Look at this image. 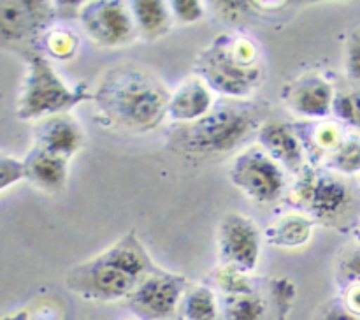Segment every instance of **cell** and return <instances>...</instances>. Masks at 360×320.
<instances>
[{"label":"cell","mask_w":360,"mask_h":320,"mask_svg":"<svg viewBox=\"0 0 360 320\" xmlns=\"http://www.w3.org/2000/svg\"><path fill=\"white\" fill-rule=\"evenodd\" d=\"M313 218L304 215H285L266 231V241L281 248H297L311 239Z\"/></svg>","instance_id":"obj_18"},{"label":"cell","mask_w":360,"mask_h":320,"mask_svg":"<svg viewBox=\"0 0 360 320\" xmlns=\"http://www.w3.org/2000/svg\"><path fill=\"white\" fill-rule=\"evenodd\" d=\"M56 16V6L39 0L0 2V37L23 41L42 35Z\"/></svg>","instance_id":"obj_11"},{"label":"cell","mask_w":360,"mask_h":320,"mask_svg":"<svg viewBox=\"0 0 360 320\" xmlns=\"http://www.w3.org/2000/svg\"><path fill=\"white\" fill-rule=\"evenodd\" d=\"M295 206L319 220H338L354 206V190L340 176L306 165L292 190Z\"/></svg>","instance_id":"obj_6"},{"label":"cell","mask_w":360,"mask_h":320,"mask_svg":"<svg viewBox=\"0 0 360 320\" xmlns=\"http://www.w3.org/2000/svg\"><path fill=\"white\" fill-rule=\"evenodd\" d=\"M214 281L218 288L225 295H238V294H253V281L248 273H243L238 267L221 266L214 271Z\"/></svg>","instance_id":"obj_23"},{"label":"cell","mask_w":360,"mask_h":320,"mask_svg":"<svg viewBox=\"0 0 360 320\" xmlns=\"http://www.w3.org/2000/svg\"><path fill=\"white\" fill-rule=\"evenodd\" d=\"M304 127L309 130L311 136H309L308 139H301V143L302 146H304L306 153H308L309 150L311 157L313 153H315V158L322 157V155L323 158H327L330 153H334V151L343 144L345 139H347L343 130H341V127L338 125V123L320 122L311 125V123L304 122Z\"/></svg>","instance_id":"obj_19"},{"label":"cell","mask_w":360,"mask_h":320,"mask_svg":"<svg viewBox=\"0 0 360 320\" xmlns=\"http://www.w3.org/2000/svg\"><path fill=\"white\" fill-rule=\"evenodd\" d=\"M262 236L252 218L241 213H227L218 227V252L224 266L252 273L259 266Z\"/></svg>","instance_id":"obj_10"},{"label":"cell","mask_w":360,"mask_h":320,"mask_svg":"<svg viewBox=\"0 0 360 320\" xmlns=\"http://www.w3.org/2000/svg\"><path fill=\"white\" fill-rule=\"evenodd\" d=\"M188 281L185 276L155 269L127 297L129 308L146 320H164L179 309Z\"/></svg>","instance_id":"obj_9"},{"label":"cell","mask_w":360,"mask_h":320,"mask_svg":"<svg viewBox=\"0 0 360 320\" xmlns=\"http://www.w3.org/2000/svg\"><path fill=\"white\" fill-rule=\"evenodd\" d=\"M158 269L134 231L112 243L97 257L67 273V287L90 301L127 299L148 274Z\"/></svg>","instance_id":"obj_3"},{"label":"cell","mask_w":360,"mask_h":320,"mask_svg":"<svg viewBox=\"0 0 360 320\" xmlns=\"http://www.w3.org/2000/svg\"><path fill=\"white\" fill-rule=\"evenodd\" d=\"M98 116L109 125L132 132H148L167 116L171 91L158 77L136 67L109 70L94 91Z\"/></svg>","instance_id":"obj_2"},{"label":"cell","mask_w":360,"mask_h":320,"mask_svg":"<svg viewBox=\"0 0 360 320\" xmlns=\"http://www.w3.org/2000/svg\"><path fill=\"white\" fill-rule=\"evenodd\" d=\"M0 320H30V316H28L27 312H18L14 315H7Z\"/></svg>","instance_id":"obj_34"},{"label":"cell","mask_w":360,"mask_h":320,"mask_svg":"<svg viewBox=\"0 0 360 320\" xmlns=\"http://www.w3.org/2000/svg\"><path fill=\"white\" fill-rule=\"evenodd\" d=\"M25 179L46 192H60L69 178V160L34 146L23 160Z\"/></svg>","instance_id":"obj_15"},{"label":"cell","mask_w":360,"mask_h":320,"mask_svg":"<svg viewBox=\"0 0 360 320\" xmlns=\"http://www.w3.org/2000/svg\"><path fill=\"white\" fill-rule=\"evenodd\" d=\"M260 148L281 167L290 172H301L306 167V151L294 125L280 122L264 123L257 134Z\"/></svg>","instance_id":"obj_14"},{"label":"cell","mask_w":360,"mask_h":320,"mask_svg":"<svg viewBox=\"0 0 360 320\" xmlns=\"http://www.w3.org/2000/svg\"><path fill=\"white\" fill-rule=\"evenodd\" d=\"M86 134L81 123L70 115H55L44 118L35 129L34 146L69 160L83 148Z\"/></svg>","instance_id":"obj_13"},{"label":"cell","mask_w":360,"mask_h":320,"mask_svg":"<svg viewBox=\"0 0 360 320\" xmlns=\"http://www.w3.org/2000/svg\"><path fill=\"white\" fill-rule=\"evenodd\" d=\"M214 9L227 20H239L248 11V2H213Z\"/></svg>","instance_id":"obj_32"},{"label":"cell","mask_w":360,"mask_h":320,"mask_svg":"<svg viewBox=\"0 0 360 320\" xmlns=\"http://www.w3.org/2000/svg\"><path fill=\"white\" fill-rule=\"evenodd\" d=\"M213 108V97L200 77H190L171 94L167 116L179 123H192L206 116Z\"/></svg>","instance_id":"obj_16"},{"label":"cell","mask_w":360,"mask_h":320,"mask_svg":"<svg viewBox=\"0 0 360 320\" xmlns=\"http://www.w3.org/2000/svg\"><path fill=\"white\" fill-rule=\"evenodd\" d=\"M316 320H360V316L352 313L350 309L345 306V302L333 301L327 302L319 313V319Z\"/></svg>","instance_id":"obj_31"},{"label":"cell","mask_w":360,"mask_h":320,"mask_svg":"<svg viewBox=\"0 0 360 320\" xmlns=\"http://www.w3.org/2000/svg\"><path fill=\"white\" fill-rule=\"evenodd\" d=\"M25 179L23 162L18 158L0 155V192Z\"/></svg>","instance_id":"obj_29"},{"label":"cell","mask_w":360,"mask_h":320,"mask_svg":"<svg viewBox=\"0 0 360 320\" xmlns=\"http://www.w3.org/2000/svg\"><path fill=\"white\" fill-rule=\"evenodd\" d=\"M345 65H347L348 79L360 84V28L355 30L348 39Z\"/></svg>","instance_id":"obj_30"},{"label":"cell","mask_w":360,"mask_h":320,"mask_svg":"<svg viewBox=\"0 0 360 320\" xmlns=\"http://www.w3.org/2000/svg\"><path fill=\"white\" fill-rule=\"evenodd\" d=\"M343 302L352 313L360 316V283L348 285L347 292H345Z\"/></svg>","instance_id":"obj_33"},{"label":"cell","mask_w":360,"mask_h":320,"mask_svg":"<svg viewBox=\"0 0 360 320\" xmlns=\"http://www.w3.org/2000/svg\"><path fill=\"white\" fill-rule=\"evenodd\" d=\"M266 115L267 104L225 97L200 120L172 129L169 146L192 160L227 155L259 134Z\"/></svg>","instance_id":"obj_1"},{"label":"cell","mask_w":360,"mask_h":320,"mask_svg":"<svg viewBox=\"0 0 360 320\" xmlns=\"http://www.w3.org/2000/svg\"><path fill=\"white\" fill-rule=\"evenodd\" d=\"M84 101H94V94L86 83L69 87L42 53L28 55V72L18 101V118L44 120L65 115Z\"/></svg>","instance_id":"obj_5"},{"label":"cell","mask_w":360,"mask_h":320,"mask_svg":"<svg viewBox=\"0 0 360 320\" xmlns=\"http://www.w3.org/2000/svg\"><path fill=\"white\" fill-rule=\"evenodd\" d=\"M44 46L55 58H69L76 53L77 39L70 32L55 30L44 34Z\"/></svg>","instance_id":"obj_25"},{"label":"cell","mask_w":360,"mask_h":320,"mask_svg":"<svg viewBox=\"0 0 360 320\" xmlns=\"http://www.w3.org/2000/svg\"><path fill=\"white\" fill-rule=\"evenodd\" d=\"M336 97L333 84L319 74H306L297 77L285 88L283 98L295 115L306 120L326 118L333 111Z\"/></svg>","instance_id":"obj_12"},{"label":"cell","mask_w":360,"mask_h":320,"mask_svg":"<svg viewBox=\"0 0 360 320\" xmlns=\"http://www.w3.org/2000/svg\"><path fill=\"white\" fill-rule=\"evenodd\" d=\"M79 20L88 37L102 48L129 44L139 35L132 11L120 0H95L83 4Z\"/></svg>","instance_id":"obj_8"},{"label":"cell","mask_w":360,"mask_h":320,"mask_svg":"<svg viewBox=\"0 0 360 320\" xmlns=\"http://www.w3.org/2000/svg\"><path fill=\"white\" fill-rule=\"evenodd\" d=\"M195 72L210 90L227 98H245L262 81L255 44L245 37L220 34L199 56Z\"/></svg>","instance_id":"obj_4"},{"label":"cell","mask_w":360,"mask_h":320,"mask_svg":"<svg viewBox=\"0 0 360 320\" xmlns=\"http://www.w3.org/2000/svg\"><path fill=\"white\" fill-rule=\"evenodd\" d=\"M326 164L338 174L352 176L360 172V137H347L343 144L326 158Z\"/></svg>","instance_id":"obj_22"},{"label":"cell","mask_w":360,"mask_h":320,"mask_svg":"<svg viewBox=\"0 0 360 320\" xmlns=\"http://www.w3.org/2000/svg\"><path fill=\"white\" fill-rule=\"evenodd\" d=\"M172 18L181 23H197L204 16L202 2L199 0H172L169 2Z\"/></svg>","instance_id":"obj_27"},{"label":"cell","mask_w":360,"mask_h":320,"mask_svg":"<svg viewBox=\"0 0 360 320\" xmlns=\"http://www.w3.org/2000/svg\"><path fill=\"white\" fill-rule=\"evenodd\" d=\"M338 276L343 283H360V245L348 248L338 262Z\"/></svg>","instance_id":"obj_26"},{"label":"cell","mask_w":360,"mask_h":320,"mask_svg":"<svg viewBox=\"0 0 360 320\" xmlns=\"http://www.w3.org/2000/svg\"><path fill=\"white\" fill-rule=\"evenodd\" d=\"M179 313L185 320H217L218 305L210 287H193L185 292L179 305Z\"/></svg>","instance_id":"obj_20"},{"label":"cell","mask_w":360,"mask_h":320,"mask_svg":"<svg viewBox=\"0 0 360 320\" xmlns=\"http://www.w3.org/2000/svg\"><path fill=\"white\" fill-rule=\"evenodd\" d=\"M271 294H273V299L276 301L278 308L285 319L295 299V285L288 278H274L271 281Z\"/></svg>","instance_id":"obj_28"},{"label":"cell","mask_w":360,"mask_h":320,"mask_svg":"<svg viewBox=\"0 0 360 320\" xmlns=\"http://www.w3.org/2000/svg\"><path fill=\"white\" fill-rule=\"evenodd\" d=\"M229 178L236 188L257 203H274L285 192L283 167L260 146L239 153L229 169Z\"/></svg>","instance_id":"obj_7"},{"label":"cell","mask_w":360,"mask_h":320,"mask_svg":"<svg viewBox=\"0 0 360 320\" xmlns=\"http://www.w3.org/2000/svg\"><path fill=\"white\" fill-rule=\"evenodd\" d=\"M264 313H266V301L255 292L253 294L225 295V320H260Z\"/></svg>","instance_id":"obj_21"},{"label":"cell","mask_w":360,"mask_h":320,"mask_svg":"<svg viewBox=\"0 0 360 320\" xmlns=\"http://www.w3.org/2000/svg\"><path fill=\"white\" fill-rule=\"evenodd\" d=\"M130 11H132L134 21H136L137 34L143 35L144 39L153 41L171 30L174 18H172L169 2L134 0L130 2Z\"/></svg>","instance_id":"obj_17"},{"label":"cell","mask_w":360,"mask_h":320,"mask_svg":"<svg viewBox=\"0 0 360 320\" xmlns=\"http://www.w3.org/2000/svg\"><path fill=\"white\" fill-rule=\"evenodd\" d=\"M333 113L338 120L360 130V90L336 94L333 102Z\"/></svg>","instance_id":"obj_24"},{"label":"cell","mask_w":360,"mask_h":320,"mask_svg":"<svg viewBox=\"0 0 360 320\" xmlns=\"http://www.w3.org/2000/svg\"><path fill=\"white\" fill-rule=\"evenodd\" d=\"M357 236L360 238V222H359V225H357Z\"/></svg>","instance_id":"obj_35"}]
</instances>
